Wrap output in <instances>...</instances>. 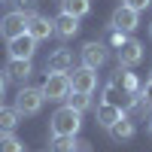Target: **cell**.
<instances>
[{
    "label": "cell",
    "instance_id": "4",
    "mask_svg": "<svg viewBox=\"0 0 152 152\" xmlns=\"http://www.w3.org/2000/svg\"><path fill=\"white\" fill-rule=\"evenodd\" d=\"M43 94L52 104H64V97L70 94V73H49L43 82Z\"/></svg>",
    "mask_w": 152,
    "mask_h": 152
},
{
    "label": "cell",
    "instance_id": "3",
    "mask_svg": "<svg viewBox=\"0 0 152 152\" xmlns=\"http://www.w3.org/2000/svg\"><path fill=\"white\" fill-rule=\"evenodd\" d=\"M28 15H31V12H21V9L6 12V15L0 18V37L9 43V40H15V37L28 34Z\"/></svg>",
    "mask_w": 152,
    "mask_h": 152
},
{
    "label": "cell",
    "instance_id": "26",
    "mask_svg": "<svg viewBox=\"0 0 152 152\" xmlns=\"http://www.w3.org/2000/svg\"><path fill=\"white\" fill-rule=\"evenodd\" d=\"M146 134H149V137H152V116H149V119H146Z\"/></svg>",
    "mask_w": 152,
    "mask_h": 152
},
{
    "label": "cell",
    "instance_id": "6",
    "mask_svg": "<svg viewBox=\"0 0 152 152\" xmlns=\"http://www.w3.org/2000/svg\"><path fill=\"white\" fill-rule=\"evenodd\" d=\"M94 88H97V70H91V67H76V70H70V91L91 94Z\"/></svg>",
    "mask_w": 152,
    "mask_h": 152
},
{
    "label": "cell",
    "instance_id": "27",
    "mask_svg": "<svg viewBox=\"0 0 152 152\" xmlns=\"http://www.w3.org/2000/svg\"><path fill=\"white\" fill-rule=\"evenodd\" d=\"M149 40H152V21H149Z\"/></svg>",
    "mask_w": 152,
    "mask_h": 152
},
{
    "label": "cell",
    "instance_id": "1",
    "mask_svg": "<svg viewBox=\"0 0 152 152\" xmlns=\"http://www.w3.org/2000/svg\"><path fill=\"white\" fill-rule=\"evenodd\" d=\"M82 128V113L70 110L67 104L58 107L52 113V119H49V131H52V137H76Z\"/></svg>",
    "mask_w": 152,
    "mask_h": 152
},
{
    "label": "cell",
    "instance_id": "11",
    "mask_svg": "<svg viewBox=\"0 0 152 152\" xmlns=\"http://www.w3.org/2000/svg\"><path fill=\"white\" fill-rule=\"evenodd\" d=\"M94 116H97V125H100V128H104V131H110L113 125H116V122H122L125 116H128V113H125L122 107H116V104H104V100H100Z\"/></svg>",
    "mask_w": 152,
    "mask_h": 152
},
{
    "label": "cell",
    "instance_id": "22",
    "mask_svg": "<svg viewBox=\"0 0 152 152\" xmlns=\"http://www.w3.org/2000/svg\"><path fill=\"white\" fill-rule=\"evenodd\" d=\"M125 40H128V34H122V31H113V28H110V46H113V49H119Z\"/></svg>",
    "mask_w": 152,
    "mask_h": 152
},
{
    "label": "cell",
    "instance_id": "7",
    "mask_svg": "<svg viewBox=\"0 0 152 152\" xmlns=\"http://www.w3.org/2000/svg\"><path fill=\"white\" fill-rule=\"evenodd\" d=\"M137 24H140V12L128 9L125 3L113 12V18H110V28H113V31H122V34H134Z\"/></svg>",
    "mask_w": 152,
    "mask_h": 152
},
{
    "label": "cell",
    "instance_id": "25",
    "mask_svg": "<svg viewBox=\"0 0 152 152\" xmlns=\"http://www.w3.org/2000/svg\"><path fill=\"white\" fill-rule=\"evenodd\" d=\"M3 91H6V73L0 70V97H3Z\"/></svg>",
    "mask_w": 152,
    "mask_h": 152
},
{
    "label": "cell",
    "instance_id": "8",
    "mask_svg": "<svg viewBox=\"0 0 152 152\" xmlns=\"http://www.w3.org/2000/svg\"><path fill=\"white\" fill-rule=\"evenodd\" d=\"M82 67H91V70H100L110 61V49L104 43H85L82 46Z\"/></svg>",
    "mask_w": 152,
    "mask_h": 152
},
{
    "label": "cell",
    "instance_id": "2",
    "mask_svg": "<svg viewBox=\"0 0 152 152\" xmlns=\"http://www.w3.org/2000/svg\"><path fill=\"white\" fill-rule=\"evenodd\" d=\"M46 104V94H43V88H34V85H21L18 88V94H15V107L18 110V116H37V113L43 110Z\"/></svg>",
    "mask_w": 152,
    "mask_h": 152
},
{
    "label": "cell",
    "instance_id": "29",
    "mask_svg": "<svg viewBox=\"0 0 152 152\" xmlns=\"http://www.w3.org/2000/svg\"><path fill=\"white\" fill-rule=\"evenodd\" d=\"M149 76H152V70H149Z\"/></svg>",
    "mask_w": 152,
    "mask_h": 152
},
{
    "label": "cell",
    "instance_id": "20",
    "mask_svg": "<svg viewBox=\"0 0 152 152\" xmlns=\"http://www.w3.org/2000/svg\"><path fill=\"white\" fill-rule=\"evenodd\" d=\"M0 152H24V143L15 134H0Z\"/></svg>",
    "mask_w": 152,
    "mask_h": 152
},
{
    "label": "cell",
    "instance_id": "13",
    "mask_svg": "<svg viewBox=\"0 0 152 152\" xmlns=\"http://www.w3.org/2000/svg\"><path fill=\"white\" fill-rule=\"evenodd\" d=\"M73 70V55L70 49H55L46 58V73H70Z\"/></svg>",
    "mask_w": 152,
    "mask_h": 152
},
{
    "label": "cell",
    "instance_id": "15",
    "mask_svg": "<svg viewBox=\"0 0 152 152\" xmlns=\"http://www.w3.org/2000/svg\"><path fill=\"white\" fill-rule=\"evenodd\" d=\"M52 21H55V34L61 37V40H73V37L79 34V18L67 15V12H61V15L52 18Z\"/></svg>",
    "mask_w": 152,
    "mask_h": 152
},
{
    "label": "cell",
    "instance_id": "21",
    "mask_svg": "<svg viewBox=\"0 0 152 152\" xmlns=\"http://www.w3.org/2000/svg\"><path fill=\"white\" fill-rule=\"evenodd\" d=\"M137 110H140V113H152V76H149V82L140 88V107H137Z\"/></svg>",
    "mask_w": 152,
    "mask_h": 152
},
{
    "label": "cell",
    "instance_id": "24",
    "mask_svg": "<svg viewBox=\"0 0 152 152\" xmlns=\"http://www.w3.org/2000/svg\"><path fill=\"white\" fill-rule=\"evenodd\" d=\"M6 3H15V9H21V12H34L37 0H6Z\"/></svg>",
    "mask_w": 152,
    "mask_h": 152
},
{
    "label": "cell",
    "instance_id": "10",
    "mask_svg": "<svg viewBox=\"0 0 152 152\" xmlns=\"http://www.w3.org/2000/svg\"><path fill=\"white\" fill-rule=\"evenodd\" d=\"M37 55V40L31 34H21L15 40H9V58H21V61H34Z\"/></svg>",
    "mask_w": 152,
    "mask_h": 152
},
{
    "label": "cell",
    "instance_id": "23",
    "mask_svg": "<svg viewBox=\"0 0 152 152\" xmlns=\"http://www.w3.org/2000/svg\"><path fill=\"white\" fill-rule=\"evenodd\" d=\"M149 3H152V0H125V6H128V9H134V12L149 9Z\"/></svg>",
    "mask_w": 152,
    "mask_h": 152
},
{
    "label": "cell",
    "instance_id": "14",
    "mask_svg": "<svg viewBox=\"0 0 152 152\" xmlns=\"http://www.w3.org/2000/svg\"><path fill=\"white\" fill-rule=\"evenodd\" d=\"M85 140H76V137H52V143H49V152H88Z\"/></svg>",
    "mask_w": 152,
    "mask_h": 152
},
{
    "label": "cell",
    "instance_id": "16",
    "mask_svg": "<svg viewBox=\"0 0 152 152\" xmlns=\"http://www.w3.org/2000/svg\"><path fill=\"white\" fill-rule=\"evenodd\" d=\"M18 122H21V116L15 107H0V134H12L18 128Z\"/></svg>",
    "mask_w": 152,
    "mask_h": 152
},
{
    "label": "cell",
    "instance_id": "9",
    "mask_svg": "<svg viewBox=\"0 0 152 152\" xmlns=\"http://www.w3.org/2000/svg\"><path fill=\"white\" fill-rule=\"evenodd\" d=\"M28 34L34 37L37 43H40V40H49V37L55 34V21L46 18V15H40V12H31V15H28Z\"/></svg>",
    "mask_w": 152,
    "mask_h": 152
},
{
    "label": "cell",
    "instance_id": "17",
    "mask_svg": "<svg viewBox=\"0 0 152 152\" xmlns=\"http://www.w3.org/2000/svg\"><path fill=\"white\" fill-rule=\"evenodd\" d=\"M134 131H137V128H134V122H131L128 116H125L122 122H116V125H113V128H110L107 134H110L116 143H125V140H131V137H134Z\"/></svg>",
    "mask_w": 152,
    "mask_h": 152
},
{
    "label": "cell",
    "instance_id": "28",
    "mask_svg": "<svg viewBox=\"0 0 152 152\" xmlns=\"http://www.w3.org/2000/svg\"><path fill=\"white\" fill-rule=\"evenodd\" d=\"M0 3H6V0H0Z\"/></svg>",
    "mask_w": 152,
    "mask_h": 152
},
{
    "label": "cell",
    "instance_id": "18",
    "mask_svg": "<svg viewBox=\"0 0 152 152\" xmlns=\"http://www.w3.org/2000/svg\"><path fill=\"white\" fill-rule=\"evenodd\" d=\"M61 12H67L73 18H85L91 12V0H61Z\"/></svg>",
    "mask_w": 152,
    "mask_h": 152
},
{
    "label": "cell",
    "instance_id": "19",
    "mask_svg": "<svg viewBox=\"0 0 152 152\" xmlns=\"http://www.w3.org/2000/svg\"><path fill=\"white\" fill-rule=\"evenodd\" d=\"M64 104H67L70 110H76V113H85L88 107H91V94H82V91H70V94L64 97Z\"/></svg>",
    "mask_w": 152,
    "mask_h": 152
},
{
    "label": "cell",
    "instance_id": "12",
    "mask_svg": "<svg viewBox=\"0 0 152 152\" xmlns=\"http://www.w3.org/2000/svg\"><path fill=\"white\" fill-rule=\"evenodd\" d=\"M6 79H12V82H18V85H24L31 79V73H34V61H21V58H9V64H6Z\"/></svg>",
    "mask_w": 152,
    "mask_h": 152
},
{
    "label": "cell",
    "instance_id": "5",
    "mask_svg": "<svg viewBox=\"0 0 152 152\" xmlns=\"http://www.w3.org/2000/svg\"><path fill=\"white\" fill-rule=\"evenodd\" d=\"M143 43L140 40H134V37H128L119 49H116V58H119V67H137L143 61Z\"/></svg>",
    "mask_w": 152,
    "mask_h": 152
}]
</instances>
